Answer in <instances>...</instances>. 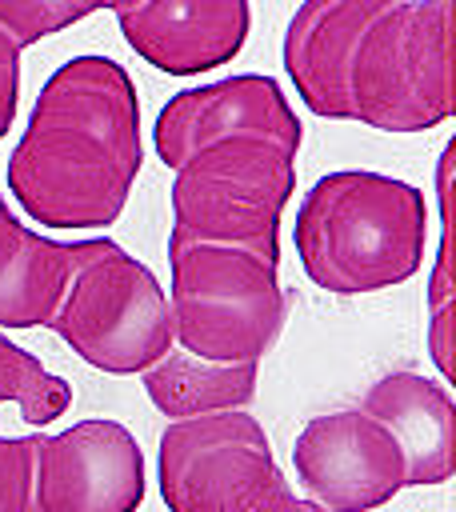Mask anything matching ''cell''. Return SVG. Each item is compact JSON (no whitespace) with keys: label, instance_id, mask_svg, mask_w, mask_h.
Masks as SVG:
<instances>
[{"label":"cell","instance_id":"obj_1","mask_svg":"<svg viewBox=\"0 0 456 512\" xmlns=\"http://www.w3.org/2000/svg\"><path fill=\"white\" fill-rule=\"evenodd\" d=\"M280 56L324 120L428 132L456 112L452 0H300Z\"/></svg>","mask_w":456,"mask_h":512},{"label":"cell","instance_id":"obj_2","mask_svg":"<svg viewBox=\"0 0 456 512\" xmlns=\"http://www.w3.org/2000/svg\"><path fill=\"white\" fill-rule=\"evenodd\" d=\"M140 96L112 56H72L40 88L28 128L8 156V192L44 228H108L136 172Z\"/></svg>","mask_w":456,"mask_h":512},{"label":"cell","instance_id":"obj_3","mask_svg":"<svg viewBox=\"0 0 456 512\" xmlns=\"http://www.w3.org/2000/svg\"><path fill=\"white\" fill-rule=\"evenodd\" d=\"M292 240L316 288L332 296L384 292L424 264L428 204L416 184L384 172H324L296 208Z\"/></svg>","mask_w":456,"mask_h":512},{"label":"cell","instance_id":"obj_4","mask_svg":"<svg viewBox=\"0 0 456 512\" xmlns=\"http://www.w3.org/2000/svg\"><path fill=\"white\" fill-rule=\"evenodd\" d=\"M276 268L244 248L168 236L172 344L212 364H260L288 320Z\"/></svg>","mask_w":456,"mask_h":512},{"label":"cell","instance_id":"obj_5","mask_svg":"<svg viewBox=\"0 0 456 512\" xmlns=\"http://www.w3.org/2000/svg\"><path fill=\"white\" fill-rule=\"evenodd\" d=\"M44 328L108 376H136L172 348V316L160 280L108 236L68 244L64 292Z\"/></svg>","mask_w":456,"mask_h":512},{"label":"cell","instance_id":"obj_6","mask_svg":"<svg viewBox=\"0 0 456 512\" xmlns=\"http://www.w3.org/2000/svg\"><path fill=\"white\" fill-rule=\"evenodd\" d=\"M296 192V156L264 140H220L176 168L172 232L196 244L244 248L280 264V212Z\"/></svg>","mask_w":456,"mask_h":512},{"label":"cell","instance_id":"obj_7","mask_svg":"<svg viewBox=\"0 0 456 512\" xmlns=\"http://www.w3.org/2000/svg\"><path fill=\"white\" fill-rule=\"evenodd\" d=\"M280 476L264 424L244 408L168 420L160 432L156 480L168 512H244Z\"/></svg>","mask_w":456,"mask_h":512},{"label":"cell","instance_id":"obj_8","mask_svg":"<svg viewBox=\"0 0 456 512\" xmlns=\"http://www.w3.org/2000/svg\"><path fill=\"white\" fill-rule=\"evenodd\" d=\"M144 488V452L120 420L96 416L36 436L28 512H136Z\"/></svg>","mask_w":456,"mask_h":512},{"label":"cell","instance_id":"obj_9","mask_svg":"<svg viewBox=\"0 0 456 512\" xmlns=\"http://www.w3.org/2000/svg\"><path fill=\"white\" fill-rule=\"evenodd\" d=\"M292 468L324 512H376L408 488L400 444L364 408L312 416L292 444Z\"/></svg>","mask_w":456,"mask_h":512},{"label":"cell","instance_id":"obj_10","mask_svg":"<svg viewBox=\"0 0 456 512\" xmlns=\"http://www.w3.org/2000/svg\"><path fill=\"white\" fill-rule=\"evenodd\" d=\"M220 140H264L296 156L304 124L292 112L284 88L260 72H240L216 84L184 88L168 96L152 124V148L172 172L188 156Z\"/></svg>","mask_w":456,"mask_h":512},{"label":"cell","instance_id":"obj_11","mask_svg":"<svg viewBox=\"0 0 456 512\" xmlns=\"http://www.w3.org/2000/svg\"><path fill=\"white\" fill-rule=\"evenodd\" d=\"M116 24L144 64L168 76H200L240 56L252 8L248 0H136L116 12Z\"/></svg>","mask_w":456,"mask_h":512},{"label":"cell","instance_id":"obj_12","mask_svg":"<svg viewBox=\"0 0 456 512\" xmlns=\"http://www.w3.org/2000/svg\"><path fill=\"white\" fill-rule=\"evenodd\" d=\"M400 444L404 484L432 488L456 472V408L440 380L420 372L380 376L356 404Z\"/></svg>","mask_w":456,"mask_h":512},{"label":"cell","instance_id":"obj_13","mask_svg":"<svg viewBox=\"0 0 456 512\" xmlns=\"http://www.w3.org/2000/svg\"><path fill=\"white\" fill-rule=\"evenodd\" d=\"M68 244L40 236L0 196V328H40L56 312Z\"/></svg>","mask_w":456,"mask_h":512},{"label":"cell","instance_id":"obj_14","mask_svg":"<svg viewBox=\"0 0 456 512\" xmlns=\"http://www.w3.org/2000/svg\"><path fill=\"white\" fill-rule=\"evenodd\" d=\"M256 380H260V364H212V360H196L184 348H168L152 368L140 372L152 408L168 420L240 412L244 404H252Z\"/></svg>","mask_w":456,"mask_h":512},{"label":"cell","instance_id":"obj_15","mask_svg":"<svg viewBox=\"0 0 456 512\" xmlns=\"http://www.w3.org/2000/svg\"><path fill=\"white\" fill-rule=\"evenodd\" d=\"M452 160H456V140L440 148L436 160V196H440V244H436V264L424 288V308H428V356L444 380H452V308H456V284H452Z\"/></svg>","mask_w":456,"mask_h":512},{"label":"cell","instance_id":"obj_16","mask_svg":"<svg viewBox=\"0 0 456 512\" xmlns=\"http://www.w3.org/2000/svg\"><path fill=\"white\" fill-rule=\"evenodd\" d=\"M0 404H16L24 424L44 428L72 404V384L48 372L28 348L0 332Z\"/></svg>","mask_w":456,"mask_h":512},{"label":"cell","instance_id":"obj_17","mask_svg":"<svg viewBox=\"0 0 456 512\" xmlns=\"http://www.w3.org/2000/svg\"><path fill=\"white\" fill-rule=\"evenodd\" d=\"M76 16L68 0H0V32L24 52L40 44L44 36H56L72 28Z\"/></svg>","mask_w":456,"mask_h":512},{"label":"cell","instance_id":"obj_18","mask_svg":"<svg viewBox=\"0 0 456 512\" xmlns=\"http://www.w3.org/2000/svg\"><path fill=\"white\" fill-rule=\"evenodd\" d=\"M36 436H0V512L32 508Z\"/></svg>","mask_w":456,"mask_h":512},{"label":"cell","instance_id":"obj_19","mask_svg":"<svg viewBox=\"0 0 456 512\" xmlns=\"http://www.w3.org/2000/svg\"><path fill=\"white\" fill-rule=\"evenodd\" d=\"M20 104V48L0 32V140L8 136Z\"/></svg>","mask_w":456,"mask_h":512},{"label":"cell","instance_id":"obj_20","mask_svg":"<svg viewBox=\"0 0 456 512\" xmlns=\"http://www.w3.org/2000/svg\"><path fill=\"white\" fill-rule=\"evenodd\" d=\"M244 512H324L320 504H312L308 496H296L292 492V484H288V476H280L276 484H268Z\"/></svg>","mask_w":456,"mask_h":512},{"label":"cell","instance_id":"obj_21","mask_svg":"<svg viewBox=\"0 0 456 512\" xmlns=\"http://www.w3.org/2000/svg\"><path fill=\"white\" fill-rule=\"evenodd\" d=\"M136 0H68V8H72V16H76V24L84 20V16H92V12H120V8H132Z\"/></svg>","mask_w":456,"mask_h":512}]
</instances>
